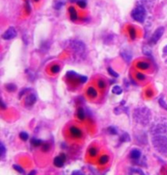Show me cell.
Returning a JSON list of instances; mask_svg holds the SVG:
<instances>
[{
	"mask_svg": "<svg viewBox=\"0 0 167 175\" xmlns=\"http://www.w3.org/2000/svg\"><path fill=\"white\" fill-rule=\"evenodd\" d=\"M135 120L142 125H147L151 119V112L147 108H139L135 110L133 114Z\"/></svg>",
	"mask_w": 167,
	"mask_h": 175,
	"instance_id": "cell-1",
	"label": "cell"
},
{
	"mask_svg": "<svg viewBox=\"0 0 167 175\" xmlns=\"http://www.w3.org/2000/svg\"><path fill=\"white\" fill-rule=\"evenodd\" d=\"M152 144L155 150L161 154H167V137L163 135H155L152 137Z\"/></svg>",
	"mask_w": 167,
	"mask_h": 175,
	"instance_id": "cell-2",
	"label": "cell"
},
{
	"mask_svg": "<svg viewBox=\"0 0 167 175\" xmlns=\"http://www.w3.org/2000/svg\"><path fill=\"white\" fill-rule=\"evenodd\" d=\"M69 48L77 55L83 54L86 51V45L82 41L78 40L71 41L69 43Z\"/></svg>",
	"mask_w": 167,
	"mask_h": 175,
	"instance_id": "cell-3",
	"label": "cell"
},
{
	"mask_svg": "<svg viewBox=\"0 0 167 175\" xmlns=\"http://www.w3.org/2000/svg\"><path fill=\"white\" fill-rule=\"evenodd\" d=\"M131 17L139 22H143L146 17V11L142 6H138L133 10L131 12Z\"/></svg>",
	"mask_w": 167,
	"mask_h": 175,
	"instance_id": "cell-4",
	"label": "cell"
},
{
	"mask_svg": "<svg viewBox=\"0 0 167 175\" xmlns=\"http://www.w3.org/2000/svg\"><path fill=\"white\" fill-rule=\"evenodd\" d=\"M164 32H165L164 28L163 27L158 28L154 32V34L152 35V36L149 40V43L151 44H156L158 42V41L161 38L163 34H164Z\"/></svg>",
	"mask_w": 167,
	"mask_h": 175,
	"instance_id": "cell-5",
	"label": "cell"
},
{
	"mask_svg": "<svg viewBox=\"0 0 167 175\" xmlns=\"http://www.w3.org/2000/svg\"><path fill=\"white\" fill-rule=\"evenodd\" d=\"M16 35H17V32L16 29L13 27H10L4 32L1 37L4 40H11L16 37Z\"/></svg>",
	"mask_w": 167,
	"mask_h": 175,
	"instance_id": "cell-6",
	"label": "cell"
},
{
	"mask_svg": "<svg viewBox=\"0 0 167 175\" xmlns=\"http://www.w3.org/2000/svg\"><path fill=\"white\" fill-rule=\"evenodd\" d=\"M65 160H66V157L65 154H61L60 155L56 156L54 160V164L55 167H61L63 166Z\"/></svg>",
	"mask_w": 167,
	"mask_h": 175,
	"instance_id": "cell-7",
	"label": "cell"
},
{
	"mask_svg": "<svg viewBox=\"0 0 167 175\" xmlns=\"http://www.w3.org/2000/svg\"><path fill=\"white\" fill-rule=\"evenodd\" d=\"M70 134L72 137L74 138H80L82 136V131L80 128H78L76 126H72L69 129Z\"/></svg>",
	"mask_w": 167,
	"mask_h": 175,
	"instance_id": "cell-8",
	"label": "cell"
},
{
	"mask_svg": "<svg viewBox=\"0 0 167 175\" xmlns=\"http://www.w3.org/2000/svg\"><path fill=\"white\" fill-rule=\"evenodd\" d=\"M36 101H37V98H36L35 95L33 94V93L28 95L27 97H26V100H25L26 104L28 106H31L33 105H34Z\"/></svg>",
	"mask_w": 167,
	"mask_h": 175,
	"instance_id": "cell-9",
	"label": "cell"
},
{
	"mask_svg": "<svg viewBox=\"0 0 167 175\" xmlns=\"http://www.w3.org/2000/svg\"><path fill=\"white\" fill-rule=\"evenodd\" d=\"M69 12L70 18L72 21H76L78 19V13L73 7H70L69 8Z\"/></svg>",
	"mask_w": 167,
	"mask_h": 175,
	"instance_id": "cell-10",
	"label": "cell"
},
{
	"mask_svg": "<svg viewBox=\"0 0 167 175\" xmlns=\"http://www.w3.org/2000/svg\"><path fill=\"white\" fill-rule=\"evenodd\" d=\"M87 95L91 98H96L97 97L98 93L96 89L93 87H89L87 90Z\"/></svg>",
	"mask_w": 167,
	"mask_h": 175,
	"instance_id": "cell-11",
	"label": "cell"
},
{
	"mask_svg": "<svg viewBox=\"0 0 167 175\" xmlns=\"http://www.w3.org/2000/svg\"><path fill=\"white\" fill-rule=\"evenodd\" d=\"M131 158L133 160H139V159L141 156V152L139 150V149H133L131 152Z\"/></svg>",
	"mask_w": 167,
	"mask_h": 175,
	"instance_id": "cell-12",
	"label": "cell"
},
{
	"mask_svg": "<svg viewBox=\"0 0 167 175\" xmlns=\"http://www.w3.org/2000/svg\"><path fill=\"white\" fill-rule=\"evenodd\" d=\"M136 67L140 69L146 70L149 68L150 65L149 63L146 62V61H139L136 63Z\"/></svg>",
	"mask_w": 167,
	"mask_h": 175,
	"instance_id": "cell-13",
	"label": "cell"
},
{
	"mask_svg": "<svg viewBox=\"0 0 167 175\" xmlns=\"http://www.w3.org/2000/svg\"><path fill=\"white\" fill-rule=\"evenodd\" d=\"M77 118L80 120H84L86 118V114H85V112L82 108H78L77 110Z\"/></svg>",
	"mask_w": 167,
	"mask_h": 175,
	"instance_id": "cell-14",
	"label": "cell"
},
{
	"mask_svg": "<svg viewBox=\"0 0 167 175\" xmlns=\"http://www.w3.org/2000/svg\"><path fill=\"white\" fill-rule=\"evenodd\" d=\"M109 161V157L107 155H103L101 156L99 160V163L100 165H103L106 164Z\"/></svg>",
	"mask_w": 167,
	"mask_h": 175,
	"instance_id": "cell-15",
	"label": "cell"
},
{
	"mask_svg": "<svg viewBox=\"0 0 167 175\" xmlns=\"http://www.w3.org/2000/svg\"><path fill=\"white\" fill-rule=\"evenodd\" d=\"M112 92L116 95H120L123 92V90L120 86H115L112 88Z\"/></svg>",
	"mask_w": 167,
	"mask_h": 175,
	"instance_id": "cell-16",
	"label": "cell"
},
{
	"mask_svg": "<svg viewBox=\"0 0 167 175\" xmlns=\"http://www.w3.org/2000/svg\"><path fill=\"white\" fill-rule=\"evenodd\" d=\"M129 34L131 39L134 40L136 38V30L135 28L131 26L129 28Z\"/></svg>",
	"mask_w": 167,
	"mask_h": 175,
	"instance_id": "cell-17",
	"label": "cell"
},
{
	"mask_svg": "<svg viewBox=\"0 0 167 175\" xmlns=\"http://www.w3.org/2000/svg\"><path fill=\"white\" fill-rule=\"evenodd\" d=\"M31 143L34 147H39V146H40L42 143V141L40 140V139L33 138L31 140Z\"/></svg>",
	"mask_w": 167,
	"mask_h": 175,
	"instance_id": "cell-18",
	"label": "cell"
},
{
	"mask_svg": "<svg viewBox=\"0 0 167 175\" xmlns=\"http://www.w3.org/2000/svg\"><path fill=\"white\" fill-rule=\"evenodd\" d=\"M51 72L54 74H57L60 71V66L58 64H55L51 67Z\"/></svg>",
	"mask_w": 167,
	"mask_h": 175,
	"instance_id": "cell-19",
	"label": "cell"
},
{
	"mask_svg": "<svg viewBox=\"0 0 167 175\" xmlns=\"http://www.w3.org/2000/svg\"><path fill=\"white\" fill-rule=\"evenodd\" d=\"M98 154V150L96 147H91L89 150V154L91 157H96Z\"/></svg>",
	"mask_w": 167,
	"mask_h": 175,
	"instance_id": "cell-20",
	"label": "cell"
},
{
	"mask_svg": "<svg viewBox=\"0 0 167 175\" xmlns=\"http://www.w3.org/2000/svg\"><path fill=\"white\" fill-rule=\"evenodd\" d=\"M97 85H98V87H99L100 89H104V88H106V84L105 82V81H104V80L100 79V80H98Z\"/></svg>",
	"mask_w": 167,
	"mask_h": 175,
	"instance_id": "cell-21",
	"label": "cell"
},
{
	"mask_svg": "<svg viewBox=\"0 0 167 175\" xmlns=\"http://www.w3.org/2000/svg\"><path fill=\"white\" fill-rule=\"evenodd\" d=\"M121 141L122 142H129L130 141V137L128 133H124L122 135V137L120 138Z\"/></svg>",
	"mask_w": 167,
	"mask_h": 175,
	"instance_id": "cell-22",
	"label": "cell"
},
{
	"mask_svg": "<svg viewBox=\"0 0 167 175\" xmlns=\"http://www.w3.org/2000/svg\"><path fill=\"white\" fill-rule=\"evenodd\" d=\"M6 89L8 90L9 92H14L15 90H16V86L14 84H8L6 86Z\"/></svg>",
	"mask_w": 167,
	"mask_h": 175,
	"instance_id": "cell-23",
	"label": "cell"
},
{
	"mask_svg": "<svg viewBox=\"0 0 167 175\" xmlns=\"http://www.w3.org/2000/svg\"><path fill=\"white\" fill-rule=\"evenodd\" d=\"M108 72H109V73L110 74L111 76H112L114 77L117 78V77H119V74H117L114 69H112L111 67L108 68Z\"/></svg>",
	"mask_w": 167,
	"mask_h": 175,
	"instance_id": "cell-24",
	"label": "cell"
},
{
	"mask_svg": "<svg viewBox=\"0 0 167 175\" xmlns=\"http://www.w3.org/2000/svg\"><path fill=\"white\" fill-rule=\"evenodd\" d=\"M20 137L24 141H27L29 138V135L26 132H21L20 133Z\"/></svg>",
	"mask_w": 167,
	"mask_h": 175,
	"instance_id": "cell-25",
	"label": "cell"
},
{
	"mask_svg": "<svg viewBox=\"0 0 167 175\" xmlns=\"http://www.w3.org/2000/svg\"><path fill=\"white\" fill-rule=\"evenodd\" d=\"M78 6H79V7L82 9H84L87 6V2L86 0H82V1H80L77 3Z\"/></svg>",
	"mask_w": 167,
	"mask_h": 175,
	"instance_id": "cell-26",
	"label": "cell"
},
{
	"mask_svg": "<svg viewBox=\"0 0 167 175\" xmlns=\"http://www.w3.org/2000/svg\"><path fill=\"white\" fill-rule=\"evenodd\" d=\"M122 57L124 58V60H126L127 62H129V61H130V60H131V56L130 54H129L127 52H122Z\"/></svg>",
	"mask_w": 167,
	"mask_h": 175,
	"instance_id": "cell-27",
	"label": "cell"
},
{
	"mask_svg": "<svg viewBox=\"0 0 167 175\" xmlns=\"http://www.w3.org/2000/svg\"><path fill=\"white\" fill-rule=\"evenodd\" d=\"M13 168H14V169L16 170V171H18V173H24V171L23 168H22V167L20 166V165H13Z\"/></svg>",
	"mask_w": 167,
	"mask_h": 175,
	"instance_id": "cell-28",
	"label": "cell"
},
{
	"mask_svg": "<svg viewBox=\"0 0 167 175\" xmlns=\"http://www.w3.org/2000/svg\"><path fill=\"white\" fill-rule=\"evenodd\" d=\"M136 79L139 80H145L146 78L144 74L141 73H137L136 74Z\"/></svg>",
	"mask_w": 167,
	"mask_h": 175,
	"instance_id": "cell-29",
	"label": "cell"
},
{
	"mask_svg": "<svg viewBox=\"0 0 167 175\" xmlns=\"http://www.w3.org/2000/svg\"><path fill=\"white\" fill-rule=\"evenodd\" d=\"M0 153H1V158L5 154V148L4 146H3L2 142L1 143V145H0Z\"/></svg>",
	"mask_w": 167,
	"mask_h": 175,
	"instance_id": "cell-30",
	"label": "cell"
},
{
	"mask_svg": "<svg viewBox=\"0 0 167 175\" xmlns=\"http://www.w3.org/2000/svg\"><path fill=\"white\" fill-rule=\"evenodd\" d=\"M108 130H109V133L110 134H112V135H116L117 134L116 129L115 128L112 127V126H111V127H110V128H109Z\"/></svg>",
	"mask_w": 167,
	"mask_h": 175,
	"instance_id": "cell-31",
	"label": "cell"
},
{
	"mask_svg": "<svg viewBox=\"0 0 167 175\" xmlns=\"http://www.w3.org/2000/svg\"><path fill=\"white\" fill-rule=\"evenodd\" d=\"M50 147L48 144H44L42 145V150L43 152H48L49 150H50Z\"/></svg>",
	"mask_w": 167,
	"mask_h": 175,
	"instance_id": "cell-32",
	"label": "cell"
},
{
	"mask_svg": "<svg viewBox=\"0 0 167 175\" xmlns=\"http://www.w3.org/2000/svg\"><path fill=\"white\" fill-rule=\"evenodd\" d=\"M159 104L161 105V106H163V108H165V109H166L167 110V105L166 104V103L163 101V99L161 98V99H160V100L159 101Z\"/></svg>",
	"mask_w": 167,
	"mask_h": 175,
	"instance_id": "cell-33",
	"label": "cell"
},
{
	"mask_svg": "<svg viewBox=\"0 0 167 175\" xmlns=\"http://www.w3.org/2000/svg\"><path fill=\"white\" fill-rule=\"evenodd\" d=\"M88 79H87V77L86 76H80V82L81 83H85L87 81Z\"/></svg>",
	"mask_w": 167,
	"mask_h": 175,
	"instance_id": "cell-34",
	"label": "cell"
},
{
	"mask_svg": "<svg viewBox=\"0 0 167 175\" xmlns=\"http://www.w3.org/2000/svg\"><path fill=\"white\" fill-rule=\"evenodd\" d=\"M133 171H134V172H135V173H137L138 174H139L140 175H145V174L143 173V171L140 169H138V168H135V169H133Z\"/></svg>",
	"mask_w": 167,
	"mask_h": 175,
	"instance_id": "cell-35",
	"label": "cell"
},
{
	"mask_svg": "<svg viewBox=\"0 0 167 175\" xmlns=\"http://www.w3.org/2000/svg\"><path fill=\"white\" fill-rule=\"evenodd\" d=\"M26 11H27L28 13H29V12H30V11H31V7H30V5H29L28 2H26Z\"/></svg>",
	"mask_w": 167,
	"mask_h": 175,
	"instance_id": "cell-36",
	"label": "cell"
},
{
	"mask_svg": "<svg viewBox=\"0 0 167 175\" xmlns=\"http://www.w3.org/2000/svg\"><path fill=\"white\" fill-rule=\"evenodd\" d=\"M71 175H84V174L79 171H74L73 172V173H72Z\"/></svg>",
	"mask_w": 167,
	"mask_h": 175,
	"instance_id": "cell-37",
	"label": "cell"
},
{
	"mask_svg": "<svg viewBox=\"0 0 167 175\" xmlns=\"http://www.w3.org/2000/svg\"><path fill=\"white\" fill-rule=\"evenodd\" d=\"M62 5H62V3H59L58 2V3H57L56 4H55V9H59L61 7Z\"/></svg>",
	"mask_w": 167,
	"mask_h": 175,
	"instance_id": "cell-38",
	"label": "cell"
},
{
	"mask_svg": "<svg viewBox=\"0 0 167 175\" xmlns=\"http://www.w3.org/2000/svg\"><path fill=\"white\" fill-rule=\"evenodd\" d=\"M146 94L148 97H151L153 95L152 91V90H148V91H147V92H146Z\"/></svg>",
	"mask_w": 167,
	"mask_h": 175,
	"instance_id": "cell-39",
	"label": "cell"
},
{
	"mask_svg": "<svg viewBox=\"0 0 167 175\" xmlns=\"http://www.w3.org/2000/svg\"><path fill=\"white\" fill-rule=\"evenodd\" d=\"M1 109H5V107H6V106H5V105L4 104V103L3 102V101H1Z\"/></svg>",
	"mask_w": 167,
	"mask_h": 175,
	"instance_id": "cell-40",
	"label": "cell"
},
{
	"mask_svg": "<svg viewBox=\"0 0 167 175\" xmlns=\"http://www.w3.org/2000/svg\"><path fill=\"white\" fill-rule=\"evenodd\" d=\"M28 175H36V172L35 171H32Z\"/></svg>",
	"mask_w": 167,
	"mask_h": 175,
	"instance_id": "cell-41",
	"label": "cell"
},
{
	"mask_svg": "<svg viewBox=\"0 0 167 175\" xmlns=\"http://www.w3.org/2000/svg\"><path fill=\"white\" fill-rule=\"evenodd\" d=\"M80 1H82V0H71V2H77V3Z\"/></svg>",
	"mask_w": 167,
	"mask_h": 175,
	"instance_id": "cell-42",
	"label": "cell"
},
{
	"mask_svg": "<svg viewBox=\"0 0 167 175\" xmlns=\"http://www.w3.org/2000/svg\"><path fill=\"white\" fill-rule=\"evenodd\" d=\"M34 1H35V2H38V1H39V0H34Z\"/></svg>",
	"mask_w": 167,
	"mask_h": 175,
	"instance_id": "cell-43",
	"label": "cell"
}]
</instances>
